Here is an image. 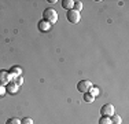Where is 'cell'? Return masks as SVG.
<instances>
[{
	"instance_id": "cell-11",
	"label": "cell",
	"mask_w": 129,
	"mask_h": 124,
	"mask_svg": "<svg viewBox=\"0 0 129 124\" xmlns=\"http://www.w3.org/2000/svg\"><path fill=\"white\" fill-rule=\"evenodd\" d=\"M73 10L80 12V11L82 10V3L81 2H74V4H73Z\"/></svg>"
},
{
	"instance_id": "cell-18",
	"label": "cell",
	"mask_w": 129,
	"mask_h": 124,
	"mask_svg": "<svg viewBox=\"0 0 129 124\" xmlns=\"http://www.w3.org/2000/svg\"><path fill=\"white\" fill-rule=\"evenodd\" d=\"M6 92H7V91H6V87L4 86H0V97H3Z\"/></svg>"
},
{
	"instance_id": "cell-15",
	"label": "cell",
	"mask_w": 129,
	"mask_h": 124,
	"mask_svg": "<svg viewBox=\"0 0 129 124\" xmlns=\"http://www.w3.org/2000/svg\"><path fill=\"white\" fill-rule=\"evenodd\" d=\"M88 92H89L92 97H96V95L99 94V88H96V87H91V90Z\"/></svg>"
},
{
	"instance_id": "cell-1",
	"label": "cell",
	"mask_w": 129,
	"mask_h": 124,
	"mask_svg": "<svg viewBox=\"0 0 129 124\" xmlns=\"http://www.w3.org/2000/svg\"><path fill=\"white\" fill-rule=\"evenodd\" d=\"M43 19L48 21L50 24H55L58 21L56 11H55L54 8H47V10H44V12H43Z\"/></svg>"
},
{
	"instance_id": "cell-14",
	"label": "cell",
	"mask_w": 129,
	"mask_h": 124,
	"mask_svg": "<svg viewBox=\"0 0 129 124\" xmlns=\"http://www.w3.org/2000/svg\"><path fill=\"white\" fill-rule=\"evenodd\" d=\"M93 99H95V97H92L89 92H85L84 94V101L85 102H93Z\"/></svg>"
},
{
	"instance_id": "cell-4",
	"label": "cell",
	"mask_w": 129,
	"mask_h": 124,
	"mask_svg": "<svg viewBox=\"0 0 129 124\" xmlns=\"http://www.w3.org/2000/svg\"><path fill=\"white\" fill-rule=\"evenodd\" d=\"M100 114H102V116H106V117H111L113 114H114V106H113L111 104L103 105L102 109H100Z\"/></svg>"
},
{
	"instance_id": "cell-8",
	"label": "cell",
	"mask_w": 129,
	"mask_h": 124,
	"mask_svg": "<svg viewBox=\"0 0 129 124\" xmlns=\"http://www.w3.org/2000/svg\"><path fill=\"white\" fill-rule=\"evenodd\" d=\"M18 88H19V87L15 84V81H13V80H11V81L7 84V87H6V91L10 92V94H17V92H18Z\"/></svg>"
},
{
	"instance_id": "cell-6",
	"label": "cell",
	"mask_w": 129,
	"mask_h": 124,
	"mask_svg": "<svg viewBox=\"0 0 129 124\" xmlns=\"http://www.w3.org/2000/svg\"><path fill=\"white\" fill-rule=\"evenodd\" d=\"M37 26H39V30L40 32H48V30L51 29V24L48 22V21H45V19H41L40 22L37 24Z\"/></svg>"
},
{
	"instance_id": "cell-5",
	"label": "cell",
	"mask_w": 129,
	"mask_h": 124,
	"mask_svg": "<svg viewBox=\"0 0 129 124\" xmlns=\"http://www.w3.org/2000/svg\"><path fill=\"white\" fill-rule=\"evenodd\" d=\"M11 81V76L7 70H0V86H7Z\"/></svg>"
},
{
	"instance_id": "cell-17",
	"label": "cell",
	"mask_w": 129,
	"mask_h": 124,
	"mask_svg": "<svg viewBox=\"0 0 129 124\" xmlns=\"http://www.w3.org/2000/svg\"><path fill=\"white\" fill-rule=\"evenodd\" d=\"M14 80H15V84H17L18 87H19L21 84H23V79H22L21 76H19V77H15Z\"/></svg>"
},
{
	"instance_id": "cell-2",
	"label": "cell",
	"mask_w": 129,
	"mask_h": 124,
	"mask_svg": "<svg viewBox=\"0 0 129 124\" xmlns=\"http://www.w3.org/2000/svg\"><path fill=\"white\" fill-rule=\"evenodd\" d=\"M91 87H92V83L89 81V80H80V81L77 83V90L80 92H82V94H85V92L89 91Z\"/></svg>"
},
{
	"instance_id": "cell-12",
	"label": "cell",
	"mask_w": 129,
	"mask_h": 124,
	"mask_svg": "<svg viewBox=\"0 0 129 124\" xmlns=\"http://www.w3.org/2000/svg\"><path fill=\"white\" fill-rule=\"evenodd\" d=\"M99 124H111V120L110 117H106V116H102L99 120Z\"/></svg>"
},
{
	"instance_id": "cell-9",
	"label": "cell",
	"mask_w": 129,
	"mask_h": 124,
	"mask_svg": "<svg viewBox=\"0 0 129 124\" xmlns=\"http://www.w3.org/2000/svg\"><path fill=\"white\" fill-rule=\"evenodd\" d=\"M73 4H74V2L73 0H63V3H62V7L64 8V10H73Z\"/></svg>"
},
{
	"instance_id": "cell-7",
	"label": "cell",
	"mask_w": 129,
	"mask_h": 124,
	"mask_svg": "<svg viewBox=\"0 0 129 124\" xmlns=\"http://www.w3.org/2000/svg\"><path fill=\"white\" fill-rule=\"evenodd\" d=\"M10 76H11V79H15V77H19L21 74H22V68H19V66H13L10 69Z\"/></svg>"
},
{
	"instance_id": "cell-10",
	"label": "cell",
	"mask_w": 129,
	"mask_h": 124,
	"mask_svg": "<svg viewBox=\"0 0 129 124\" xmlns=\"http://www.w3.org/2000/svg\"><path fill=\"white\" fill-rule=\"evenodd\" d=\"M110 120H111V124H121L122 123L121 116H118V114H115V113L111 116V119H110Z\"/></svg>"
},
{
	"instance_id": "cell-3",
	"label": "cell",
	"mask_w": 129,
	"mask_h": 124,
	"mask_svg": "<svg viewBox=\"0 0 129 124\" xmlns=\"http://www.w3.org/2000/svg\"><path fill=\"white\" fill-rule=\"evenodd\" d=\"M67 17V21H69L70 24H78L80 19H81V15H80V12L74 11V10H69L66 14Z\"/></svg>"
},
{
	"instance_id": "cell-16",
	"label": "cell",
	"mask_w": 129,
	"mask_h": 124,
	"mask_svg": "<svg viewBox=\"0 0 129 124\" xmlns=\"http://www.w3.org/2000/svg\"><path fill=\"white\" fill-rule=\"evenodd\" d=\"M21 124H33V120L30 119V117H23V119L21 120Z\"/></svg>"
},
{
	"instance_id": "cell-13",
	"label": "cell",
	"mask_w": 129,
	"mask_h": 124,
	"mask_svg": "<svg viewBox=\"0 0 129 124\" xmlns=\"http://www.w3.org/2000/svg\"><path fill=\"white\" fill-rule=\"evenodd\" d=\"M6 124H21V120L17 119V117H11V119H8Z\"/></svg>"
}]
</instances>
